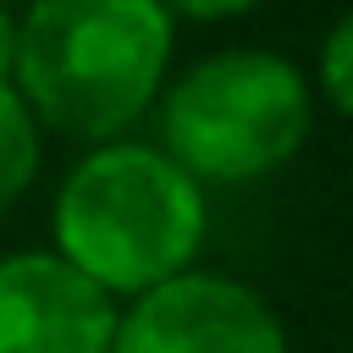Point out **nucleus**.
I'll return each instance as SVG.
<instances>
[{"instance_id":"8","label":"nucleus","mask_w":353,"mask_h":353,"mask_svg":"<svg viewBox=\"0 0 353 353\" xmlns=\"http://www.w3.org/2000/svg\"><path fill=\"white\" fill-rule=\"evenodd\" d=\"M165 6V17L171 22H237V17H248V11H259L265 0H160Z\"/></svg>"},{"instance_id":"5","label":"nucleus","mask_w":353,"mask_h":353,"mask_svg":"<svg viewBox=\"0 0 353 353\" xmlns=\"http://www.w3.org/2000/svg\"><path fill=\"white\" fill-rule=\"evenodd\" d=\"M121 303L50 243L0 254V353H110Z\"/></svg>"},{"instance_id":"10","label":"nucleus","mask_w":353,"mask_h":353,"mask_svg":"<svg viewBox=\"0 0 353 353\" xmlns=\"http://www.w3.org/2000/svg\"><path fill=\"white\" fill-rule=\"evenodd\" d=\"M0 6H11V11H22V6H33V0H0Z\"/></svg>"},{"instance_id":"2","label":"nucleus","mask_w":353,"mask_h":353,"mask_svg":"<svg viewBox=\"0 0 353 353\" xmlns=\"http://www.w3.org/2000/svg\"><path fill=\"white\" fill-rule=\"evenodd\" d=\"M176 66V22L160 0H33L11 88L44 127L77 149L127 138L149 121Z\"/></svg>"},{"instance_id":"9","label":"nucleus","mask_w":353,"mask_h":353,"mask_svg":"<svg viewBox=\"0 0 353 353\" xmlns=\"http://www.w3.org/2000/svg\"><path fill=\"white\" fill-rule=\"evenodd\" d=\"M17 44H22V11L0 6V83H11L17 72Z\"/></svg>"},{"instance_id":"1","label":"nucleus","mask_w":353,"mask_h":353,"mask_svg":"<svg viewBox=\"0 0 353 353\" xmlns=\"http://www.w3.org/2000/svg\"><path fill=\"white\" fill-rule=\"evenodd\" d=\"M210 193L143 132L88 143L50 193V248L116 303L199 265Z\"/></svg>"},{"instance_id":"4","label":"nucleus","mask_w":353,"mask_h":353,"mask_svg":"<svg viewBox=\"0 0 353 353\" xmlns=\"http://www.w3.org/2000/svg\"><path fill=\"white\" fill-rule=\"evenodd\" d=\"M110 353H292V342L254 281L193 265L121 303Z\"/></svg>"},{"instance_id":"3","label":"nucleus","mask_w":353,"mask_h":353,"mask_svg":"<svg viewBox=\"0 0 353 353\" xmlns=\"http://www.w3.org/2000/svg\"><path fill=\"white\" fill-rule=\"evenodd\" d=\"M314 94L292 55L270 44H221L171 66L149 143H160L204 193L254 188L287 171L314 138Z\"/></svg>"},{"instance_id":"6","label":"nucleus","mask_w":353,"mask_h":353,"mask_svg":"<svg viewBox=\"0 0 353 353\" xmlns=\"http://www.w3.org/2000/svg\"><path fill=\"white\" fill-rule=\"evenodd\" d=\"M44 143L50 138L33 121V110L22 105V94L11 83H0V215H11L33 193V182L44 171Z\"/></svg>"},{"instance_id":"7","label":"nucleus","mask_w":353,"mask_h":353,"mask_svg":"<svg viewBox=\"0 0 353 353\" xmlns=\"http://www.w3.org/2000/svg\"><path fill=\"white\" fill-rule=\"evenodd\" d=\"M303 77H309L314 110H325V116L353 110V22L347 17H331V28L320 33L314 61L303 66Z\"/></svg>"}]
</instances>
